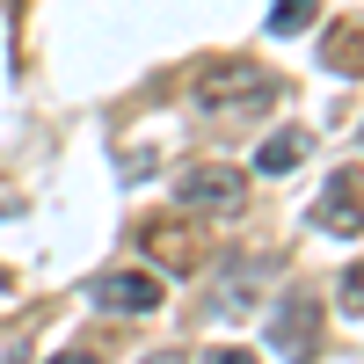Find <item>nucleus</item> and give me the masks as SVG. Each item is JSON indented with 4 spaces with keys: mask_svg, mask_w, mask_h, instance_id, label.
Segmentation results:
<instances>
[{
    "mask_svg": "<svg viewBox=\"0 0 364 364\" xmlns=\"http://www.w3.org/2000/svg\"><path fill=\"white\" fill-rule=\"evenodd\" d=\"M299 161H306V132H269V139H262V154H255L262 175H291Z\"/></svg>",
    "mask_w": 364,
    "mask_h": 364,
    "instance_id": "7",
    "label": "nucleus"
},
{
    "mask_svg": "<svg viewBox=\"0 0 364 364\" xmlns=\"http://www.w3.org/2000/svg\"><path fill=\"white\" fill-rule=\"evenodd\" d=\"M87 299H95L102 314H154L168 299V284L154 277V269H102V277L87 284Z\"/></svg>",
    "mask_w": 364,
    "mask_h": 364,
    "instance_id": "3",
    "label": "nucleus"
},
{
    "mask_svg": "<svg viewBox=\"0 0 364 364\" xmlns=\"http://www.w3.org/2000/svg\"><path fill=\"white\" fill-rule=\"evenodd\" d=\"M314 226H328V233H357V168H343L336 190L314 204Z\"/></svg>",
    "mask_w": 364,
    "mask_h": 364,
    "instance_id": "6",
    "label": "nucleus"
},
{
    "mask_svg": "<svg viewBox=\"0 0 364 364\" xmlns=\"http://www.w3.org/2000/svg\"><path fill=\"white\" fill-rule=\"evenodd\" d=\"M314 336H321V299L291 291L284 306L269 314V350H277V357H306V350H314Z\"/></svg>",
    "mask_w": 364,
    "mask_h": 364,
    "instance_id": "4",
    "label": "nucleus"
},
{
    "mask_svg": "<svg viewBox=\"0 0 364 364\" xmlns=\"http://www.w3.org/2000/svg\"><path fill=\"white\" fill-rule=\"evenodd\" d=\"M175 204L182 211H240L248 204V175L226 168V161H204V168H190L175 182Z\"/></svg>",
    "mask_w": 364,
    "mask_h": 364,
    "instance_id": "2",
    "label": "nucleus"
},
{
    "mask_svg": "<svg viewBox=\"0 0 364 364\" xmlns=\"http://www.w3.org/2000/svg\"><path fill=\"white\" fill-rule=\"evenodd\" d=\"M357 291H364V269L350 262V269H343V314H350V321H357V306H364V299H357Z\"/></svg>",
    "mask_w": 364,
    "mask_h": 364,
    "instance_id": "10",
    "label": "nucleus"
},
{
    "mask_svg": "<svg viewBox=\"0 0 364 364\" xmlns=\"http://www.w3.org/2000/svg\"><path fill=\"white\" fill-rule=\"evenodd\" d=\"M314 15H321V0H277L269 8V37H299V29H314Z\"/></svg>",
    "mask_w": 364,
    "mask_h": 364,
    "instance_id": "9",
    "label": "nucleus"
},
{
    "mask_svg": "<svg viewBox=\"0 0 364 364\" xmlns=\"http://www.w3.org/2000/svg\"><path fill=\"white\" fill-rule=\"evenodd\" d=\"M139 240H146V255H154V262H168V269H197V262H204L197 233H190V226H175V219H168V226L154 219V226H146Z\"/></svg>",
    "mask_w": 364,
    "mask_h": 364,
    "instance_id": "5",
    "label": "nucleus"
},
{
    "mask_svg": "<svg viewBox=\"0 0 364 364\" xmlns=\"http://www.w3.org/2000/svg\"><path fill=\"white\" fill-rule=\"evenodd\" d=\"M255 291H262V269H233V277H219V314L248 321L255 314Z\"/></svg>",
    "mask_w": 364,
    "mask_h": 364,
    "instance_id": "8",
    "label": "nucleus"
},
{
    "mask_svg": "<svg viewBox=\"0 0 364 364\" xmlns=\"http://www.w3.org/2000/svg\"><path fill=\"white\" fill-rule=\"evenodd\" d=\"M262 102H277V73L269 66H248V58H219V66H204L197 73V109H262Z\"/></svg>",
    "mask_w": 364,
    "mask_h": 364,
    "instance_id": "1",
    "label": "nucleus"
}]
</instances>
